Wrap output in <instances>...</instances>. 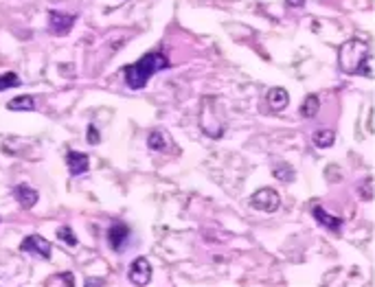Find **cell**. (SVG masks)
I'll return each instance as SVG.
<instances>
[{
    "mask_svg": "<svg viewBox=\"0 0 375 287\" xmlns=\"http://www.w3.org/2000/svg\"><path fill=\"white\" fill-rule=\"evenodd\" d=\"M338 64L347 75H362L373 79V50L362 40H349L338 48Z\"/></svg>",
    "mask_w": 375,
    "mask_h": 287,
    "instance_id": "2",
    "label": "cell"
},
{
    "mask_svg": "<svg viewBox=\"0 0 375 287\" xmlns=\"http://www.w3.org/2000/svg\"><path fill=\"white\" fill-rule=\"evenodd\" d=\"M13 197H16V202H18V204H20L24 211L33 208V206L38 204V200H40L38 191H35V189H31L29 185H18L16 189H13Z\"/></svg>",
    "mask_w": 375,
    "mask_h": 287,
    "instance_id": "11",
    "label": "cell"
},
{
    "mask_svg": "<svg viewBox=\"0 0 375 287\" xmlns=\"http://www.w3.org/2000/svg\"><path fill=\"white\" fill-rule=\"evenodd\" d=\"M57 239L64 241V244L68 246V248H77V244H79L77 234L72 232L70 226H60V228H57Z\"/></svg>",
    "mask_w": 375,
    "mask_h": 287,
    "instance_id": "17",
    "label": "cell"
},
{
    "mask_svg": "<svg viewBox=\"0 0 375 287\" xmlns=\"http://www.w3.org/2000/svg\"><path fill=\"white\" fill-rule=\"evenodd\" d=\"M75 22H77L75 13H64V11H55V9L48 11V31L53 35H60V38L62 35H68Z\"/></svg>",
    "mask_w": 375,
    "mask_h": 287,
    "instance_id": "5",
    "label": "cell"
},
{
    "mask_svg": "<svg viewBox=\"0 0 375 287\" xmlns=\"http://www.w3.org/2000/svg\"><path fill=\"white\" fill-rule=\"evenodd\" d=\"M312 215H314V219H316V222H318L322 228H327V230L340 234V230H342V219L336 217V215H329V213L325 211V206L316 204L314 208H312Z\"/></svg>",
    "mask_w": 375,
    "mask_h": 287,
    "instance_id": "9",
    "label": "cell"
},
{
    "mask_svg": "<svg viewBox=\"0 0 375 287\" xmlns=\"http://www.w3.org/2000/svg\"><path fill=\"white\" fill-rule=\"evenodd\" d=\"M66 165H68L70 175H84L88 167H90V158H88V153L82 151H68L66 153Z\"/></svg>",
    "mask_w": 375,
    "mask_h": 287,
    "instance_id": "10",
    "label": "cell"
},
{
    "mask_svg": "<svg viewBox=\"0 0 375 287\" xmlns=\"http://www.w3.org/2000/svg\"><path fill=\"white\" fill-rule=\"evenodd\" d=\"M360 197H362L364 202L373 200V175H371V178H366L362 185H360Z\"/></svg>",
    "mask_w": 375,
    "mask_h": 287,
    "instance_id": "21",
    "label": "cell"
},
{
    "mask_svg": "<svg viewBox=\"0 0 375 287\" xmlns=\"http://www.w3.org/2000/svg\"><path fill=\"white\" fill-rule=\"evenodd\" d=\"M128 276H130V283H134L138 287L147 285L152 281V263L147 261L145 256H138V259H134V263L130 266Z\"/></svg>",
    "mask_w": 375,
    "mask_h": 287,
    "instance_id": "6",
    "label": "cell"
},
{
    "mask_svg": "<svg viewBox=\"0 0 375 287\" xmlns=\"http://www.w3.org/2000/svg\"><path fill=\"white\" fill-rule=\"evenodd\" d=\"M20 250L29 254H38L42 259H51V241H46L42 234H29L20 244Z\"/></svg>",
    "mask_w": 375,
    "mask_h": 287,
    "instance_id": "7",
    "label": "cell"
},
{
    "mask_svg": "<svg viewBox=\"0 0 375 287\" xmlns=\"http://www.w3.org/2000/svg\"><path fill=\"white\" fill-rule=\"evenodd\" d=\"M171 62L169 57L163 53V50H152V53L143 55L141 60H136L134 64L125 66L123 70V82L130 90H141V88L147 86V82L160 70H167Z\"/></svg>",
    "mask_w": 375,
    "mask_h": 287,
    "instance_id": "1",
    "label": "cell"
},
{
    "mask_svg": "<svg viewBox=\"0 0 375 287\" xmlns=\"http://www.w3.org/2000/svg\"><path fill=\"white\" fill-rule=\"evenodd\" d=\"M369 129L373 132V108H371V114H369Z\"/></svg>",
    "mask_w": 375,
    "mask_h": 287,
    "instance_id": "25",
    "label": "cell"
},
{
    "mask_svg": "<svg viewBox=\"0 0 375 287\" xmlns=\"http://www.w3.org/2000/svg\"><path fill=\"white\" fill-rule=\"evenodd\" d=\"M147 145H149V149H154V151H163L165 147H167V134L165 132H152L149 136H147Z\"/></svg>",
    "mask_w": 375,
    "mask_h": 287,
    "instance_id": "16",
    "label": "cell"
},
{
    "mask_svg": "<svg viewBox=\"0 0 375 287\" xmlns=\"http://www.w3.org/2000/svg\"><path fill=\"white\" fill-rule=\"evenodd\" d=\"M200 129L211 138H222L226 132V108L219 97H204L200 103Z\"/></svg>",
    "mask_w": 375,
    "mask_h": 287,
    "instance_id": "3",
    "label": "cell"
},
{
    "mask_svg": "<svg viewBox=\"0 0 375 287\" xmlns=\"http://www.w3.org/2000/svg\"><path fill=\"white\" fill-rule=\"evenodd\" d=\"M86 285H88V287H90V285H106V281H97V278H88Z\"/></svg>",
    "mask_w": 375,
    "mask_h": 287,
    "instance_id": "24",
    "label": "cell"
},
{
    "mask_svg": "<svg viewBox=\"0 0 375 287\" xmlns=\"http://www.w3.org/2000/svg\"><path fill=\"white\" fill-rule=\"evenodd\" d=\"M288 103H290V94L285 88H270L268 90V106L272 110H277V112L279 110H285Z\"/></svg>",
    "mask_w": 375,
    "mask_h": 287,
    "instance_id": "12",
    "label": "cell"
},
{
    "mask_svg": "<svg viewBox=\"0 0 375 287\" xmlns=\"http://www.w3.org/2000/svg\"><path fill=\"white\" fill-rule=\"evenodd\" d=\"M130 239V228L125 224H112L108 228V244L114 252H123Z\"/></svg>",
    "mask_w": 375,
    "mask_h": 287,
    "instance_id": "8",
    "label": "cell"
},
{
    "mask_svg": "<svg viewBox=\"0 0 375 287\" xmlns=\"http://www.w3.org/2000/svg\"><path fill=\"white\" fill-rule=\"evenodd\" d=\"M7 110L11 112H33L35 110V99L31 94H22V97H16L7 103Z\"/></svg>",
    "mask_w": 375,
    "mask_h": 287,
    "instance_id": "13",
    "label": "cell"
},
{
    "mask_svg": "<svg viewBox=\"0 0 375 287\" xmlns=\"http://www.w3.org/2000/svg\"><path fill=\"white\" fill-rule=\"evenodd\" d=\"M272 175H274L277 180H281V182H292L294 178H296V173H294V169L290 165H277L274 169H272Z\"/></svg>",
    "mask_w": 375,
    "mask_h": 287,
    "instance_id": "18",
    "label": "cell"
},
{
    "mask_svg": "<svg viewBox=\"0 0 375 287\" xmlns=\"http://www.w3.org/2000/svg\"><path fill=\"white\" fill-rule=\"evenodd\" d=\"M86 141L90 143V145H99V143H101V134H99L97 125H88V129H86Z\"/></svg>",
    "mask_w": 375,
    "mask_h": 287,
    "instance_id": "22",
    "label": "cell"
},
{
    "mask_svg": "<svg viewBox=\"0 0 375 287\" xmlns=\"http://www.w3.org/2000/svg\"><path fill=\"white\" fill-rule=\"evenodd\" d=\"M318 110H320L318 94H307L303 106H301V116H303V119H314V116H318Z\"/></svg>",
    "mask_w": 375,
    "mask_h": 287,
    "instance_id": "14",
    "label": "cell"
},
{
    "mask_svg": "<svg viewBox=\"0 0 375 287\" xmlns=\"http://www.w3.org/2000/svg\"><path fill=\"white\" fill-rule=\"evenodd\" d=\"M16 86H20V77L16 72H3L0 75V92L9 90V88H16Z\"/></svg>",
    "mask_w": 375,
    "mask_h": 287,
    "instance_id": "19",
    "label": "cell"
},
{
    "mask_svg": "<svg viewBox=\"0 0 375 287\" xmlns=\"http://www.w3.org/2000/svg\"><path fill=\"white\" fill-rule=\"evenodd\" d=\"M48 285H66V287H72V285H75V274H72V272L57 274L53 281H48Z\"/></svg>",
    "mask_w": 375,
    "mask_h": 287,
    "instance_id": "20",
    "label": "cell"
},
{
    "mask_svg": "<svg viewBox=\"0 0 375 287\" xmlns=\"http://www.w3.org/2000/svg\"><path fill=\"white\" fill-rule=\"evenodd\" d=\"M248 204L253 206L255 211H261V213H274V211L279 208V206H281V195H279L274 189L266 187V189H259L257 193L250 195Z\"/></svg>",
    "mask_w": 375,
    "mask_h": 287,
    "instance_id": "4",
    "label": "cell"
},
{
    "mask_svg": "<svg viewBox=\"0 0 375 287\" xmlns=\"http://www.w3.org/2000/svg\"><path fill=\"white\" fill-rule=\"evenodd\" d=\"M312 141L316 147H320V149H327V147H332L336 143V132L332 129H316Z\"/></svg>",
    "mask_w": 375,
    "mask_h": 287,
    "instance_id": "15",
    "label": "cell"
},
{
    "mask_svg": "<svg viewBox=\"0 0 375 287\" xmlns=\"http://www.w3.org/2000/svg\"><path fill=\"white\" fill-rule=\"evenodd\" d=\"M285 5L288 7H303L305 0H285Z\"/></svg>",
    "mask_w": 375,
    "mask_h": 287,
    "instance_id": "23",
    "label": "cell"
}]
</instances>
